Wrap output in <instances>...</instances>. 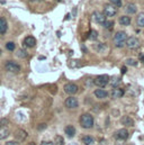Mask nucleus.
Masks as SVG:
<instances>
[{"instance_id": "f257e3e1", "label": "nucleus", "mask_w": 144, "mask_h": 145, "mask_svg": "<svg viewBox=\"0 0 144 145\" xmlns=\"http://www.w3.org/2000/svg\"><path fill=\"white\" fill-rule=\"evenodd\" d=\"M94 123H95L94 117L90 114L81 115V117H80V125H81V127H83L86 129H89V128H91L94 126Z\"/></svg>"}, {"instance_id": "f03ea898", "label": "nucleus", "mask_w": 144, "mask_h": 145, "mask_svg": "<svg viewBox=\"0 0 144 145\" xmlns=\"http://www.w3.org/2000/svg\"><path fill=\"white\" fill-rule=\"evenodd\" d=\"M126 38L127 35L125 32H117L115 35H114V44L116 47H123L126 43Z\"/></svg>"}, {"instance_id": "7ed1b4c3", "label": "nucleus", "mask_w": 144, "mask_h": 145, "mask_svg": "<svg viewBox=\"0 0 144 145\" xmlns=\"http://www.w3.org/2000/svg\"><path fill=\"white\" fill-rule=\"evenodd\" d=\"M109 80H110V78L107 74H101V75H98L94 79V84H96L99 88H104L109 83Z\"/></svg>"}, {"instance_id": "20e7f679", "label": "nucleus", "mask_w": 144, "mask_h": 145, "mask_svg": "<svg viewBox=\"0 0 144 145\" xmlns=\"http://www.w3.org/2000/svg\"><path fill=\"white\" fill-rule=\"evenodd\" d=\"M5 69L10 73H19L20 71V65L14 61H7L5 63Z\"/></svg>"}, {"instance_id": "39448f33", "label": "nucleus", "mask_w": 144, "mask_h": 145, "mask_svg": "<svg viewBox=\"0 0 144 145\" xmlns=\"http://www.w3.org/2000/svg\"><path fill=\"white\" fill-rule=\"evenodd\" d=\"M116 12H117V8L114 5L107 3V5L104 6V15L106 17H113V16L116 15Z\"/></svg>"}, {"instance_id": "423d86ee", "label": "nucleus", "mask_w": 144, "mask_h": 145, "mask_svg": "<svg viewBox=\"0 0 144 145\" xmlns=\"http://www.w3.org/2000/svg\"><path fill=\"white\" fill-rule=\"evenodd\" d=\"M91 19L97 23V24H104L106 22V16L104 15V12H99V11H95L92 15H91Z\"/></svg>"}, {"instance_id": "0eeeda50", "label": "nucleus", "mask_w": 144, "mask_h": 145, "mask_svg": "<svg viewBox=\"0 0 144 145\" xmlns=\"http://www.w3.org/2000/svg\"><path fill=\"white\" fill-rule=\"evenodd\" d=\"M126 46L128 47V48H131V50H134V48H137V47H140V40H139V38H136V37L132 36V37H128L127 39H126Z\"/></svg>"}, {"instance_id": "6e6552de", "label": "nucleus", "mask_w": 144, "mask_h": 145, "mask_svg": "<svg viewBox=\"0 0 144 145\" xmlns=\"http://www.w3.org/2000/svg\"><path fill=\"white\" fill-rule=\"evenodd\" d=\"M64 105H65V107H67V108L74 109L79 106V103H78V99H77V98H74V97H72L71 96V97H69V98H67V99H65Z\"/></svg>"}, {"instance_id": "1a4fd4ad", "label": "nucleus", "mask_w": 144, "mask_h": 145, "mask_svg": "<svg viewBox=\"0 0 144 145\" xmlns=\"http://www.w3.org/2000/svg\"><path fill=\"white\" fill-rule=\"evenodd\" d=\"M78 89L79 88H78V86L75 83H67L64 86V92L68 93V95H71V96L78 92Z\"/></svg>"}, {"instance_id": "9d476101", "label": "nucleus", "mask_w": 144, "mask_h": 145, "mask_svg": "<svg viewBox=\"0 0 144 145\" xmlns=\"http://www.w3.org/2000/svg\"><path fill=\"white\" fill-rule=\"evenodd\" d=\"M27 135H28L27 132L24 131V129H17V131L15 132V134H14L15 138H16L18 142H23V141H25L26 137H27Z\"/></svg>"}, {"instance_id": "9b49d317", "label": "nucleus", "mask_w": 144, "mask_h": 145, "mask_svg": "<svg viewBox=\"0 0 144 145\" xmlns=\"http://www.w3.org/2000/svg\"><path fill=\"white\" fill-rule=\"evenodd\" d=\"M115 137L117 140H126L128 137V132L126 128H120L115 133Z\"/></svg>"}, {"instance_id": "f8f14e48", "label": "nucleus", "mask_w": 144, "mask_h": 145, "mask_svg": "<svg viewBox=\"0 0 144 145\" xmlns=\"http://www.w3.org/2000/svg\"><path fill=\"white\" fill-rule=\"evenodd\" d=\"M124 96V90L120 89V88H114L113 91H111V98L113 99H118V98H122Z\"/></svg>"}, {"instance_id": "ddd939ff", "label": "nucleus", "mask_w": 144, "mask_h": 145, "mask_svg": "<svg viewBox=\"0 0 144 145\" xmlns=\"http://www.w3.org/2000/svg\"><path fill=\"white\" fill-rule=\"evenodd\" d=\"M120 123H122V125L127 126V127H133L134 126V120L131 117H128V116H124L120 119Z\"/></svg>"}, {"instance_id": "4468645a", "label": "nucleus", "mask_w": 144, "mask_h": 145, "mask_svg": "<svg viewBox=\"0 0 144 145\" xmlns=\"http://www.w3.org/2000/svg\"><path fill=\"white\" fill-rule=\"evenodd\" d=\"M24 45L27 47H34L36 45V39L34 36H27L24 39Z\"/></svg>"}, {"instance_id": "2eb2a0df", "label": "nucleus", "mask_w": 144, "mask_h": 145, "mask_svg": "<svg viewBox=\"0 0 144 145\" xmlns=\"http://www.w3.org/2000/svg\"><path fill=\"white\" fill-rule=\"evenodd\" d=\"M136 10H137V7H136V5L133 3V2H128V3L126 5V7H125V11H126L127 14H130V15L135 14Z\"/></svg>"}, {"instance_id": "dca6fc26", "label": "nucleus", "mask_w": 144, "mask_h": 145, "mask_svg": "<svg viewBox=\"0 0 144 145\" xmlns=\"http://www.w3.org/2000/svg\"><path fill=\"white\" fill-rule=\"evenodd\" d=\"M7 28H8L7 19L5 17H0V35L5 34L7 32Z\"/></svg>"}, {"instance_id": "f3484780", "label": "nucleus", "mask_w": 144, "mask_h": 145, "mask_svg": "<svg viewBox=\"0 0 144 145\" xmlns=\"http://www.w3.org/2000/svg\"><path fill=\"white\" fill-rule=\"evenodd\" d=\"M9 135H10V131H9V128H8L7 126L0 127V140H5V138H7Z\"/></svg>"}, {"instance_id": "a211bd4d", "label": "nucleus", "mask_w": 144, "mask_h": 145, "mask_svg": "<svg viewBox=\"0 0 144 145\" xmlns=\"http://www.w3.org/2000/svg\"><path fill=\"white\" fill-rule=\"evenodd\" d=\"M95 96L99 99H104L108 96V92L104 89H97V90H95Z\"/></svg>"}, {"instance_id": "6ab92c4d", "label": "nucleus", "mask_w": 144, "mask_h": 145, "mask_svg": "<svg viewBox=\"0 0 144 145\" xmlns=\"http://www.w3.org/2000/svg\"><path fill=\"white\" fill-rule=\"evenodd\" d=\"M64 132L65 134L68 135V137H73L75 135V128L72 126V125H68L65 128H64Z\"/></svg>"}, {"instance_id": "aec40b11", "label": "nucleus", "mask_w": 144, "mask_h": 145, "mask_svg": "<svg viewBox=\"0 0 144 145\" xmlns=\"http://www.w3.org/2000/svg\"><path fill=\"white\" fill-rule=\"evenodd\" d=\"M118 22H119V24H120L122 26H128V25L131 24V18H130L128 16H122Z\"/></svg>"}, {"instance_id": "412c9836", "label": "nucleus", "mask_w": 144, "mask_h": 145, "mask_svg": "<svg viewBox=\"0 0 144 145\" xmlns=\"http://www.w3.org/2000/svg\"><path fill=\"white\" fill-rule=\"evenodd\" d=\"M109 83H110V86H111V87H114V88H117V87H118V84L120 83V78L115 75V76L110 78V80H109Z\"/></svg>"}, {"instance_id": "4be33fe9", "label": "nucleus", "mask_w": 144, "mask_h": 145, "mask_svg": "<svg viewBox=\"0 0 144 145\" xmlns=\"http://www.w3.org/2000/svg\"><path fill=\"white\" fill-rule=\"evenodd\" d=\"M82 142H83V144L84 145H92L94 143H95V140H94V137H92V136L87 135V136H83Z\"/></svg>"}, {"instance_id": "5701e85b", "label": "nucleus", "mask_w": 144, "mask_h": 145, "mask_svg": "<svg viewBox=\"0 0 144 145\" xmlns=\"http://www.w3.org/2000/svg\"><path fill=\"white\" fill-rule=\"evenodd\" d=\"M136 24L140 27H144V12H141L136 17Z\"/></svg>"}, {"instance_id": "b1692460", "label": "nucleus", "mask_w": 144, "mask_h": 145, "mask_svg": "<svg viewBox=\"0 0 144 145\" xmlns=\"http://www.w3.org/2000/svg\"><path fill=\"white\" fill-rule=\"evenodd\" d=\"M64 144V138L61 136V135H56L54 137V141H53V145H63Z\"/></svg>"}, {"instance_id": "393cba45", "label": "nucleus", "mask_w": 144, "mask_h": 145, "mask_svg": "<svg viewBox=\"0 0 144 145\" xmlns=\"http://www.w3.org/2000/svg\"><path fill=\"white\" fill-rule=\"evenodd\" d=\"M88 38L91 39V40L97 39V38H98V32L95 31V29H91V31L89 32V34H88Z\"/></svg>"}, {"instance_id": "a878e982", "label": "nucleus", "mask_w": 144, "mask_h": 145, "mask_svg": "<svg viewBox=\"0 0 144 145\" xmlns=\"http://www.w3.org/2000/svg\"><path fill=\"white\" fill-rule=\"evenodd\" d=\"M125 64L126 65H132V67H136L137 65V61L134 60V59H127L125 61Z\"/></svg>"}, {"instance_id": "bb28decb", "label": "nucleus", "mask_w": 144, "mask_h": 145, "mask_svg": "<svg viewBox=\"0 0 144 145\" xmlns=\"http://www.w3.org/2000/svg\"><path fill=\"white\" fill-rule=\"evenodd\" d=\"M15 47H16V45H15V43L14 42H8L7 44H6V48L8 50V51H14L15 50Z\"/></svg>"}, {"instance_id": "cd10ccee", "label": "nucleus", "mask_w": 144, "mask_h": 145, "mask_svg": "<svg viewBox=\"0 0 144 145\" xmlns=\"http://www.w3.org/2000/svg\"><path fill=\"white\" fill-rule=\"evenodd\" d=\"M17 56H18V57H26V56H27V52H26L25 50L20 48V50H18V52H17Z\"/></svg>"}, {"instance_id": "c85d7f7f", "label": "nucleus", "mask_w": 144, "mask_h": 145, "mask_svg": "<svg viewBox=\"0 0 144 145\" xmlns=\"http://www.w3.org/2000/svg\"><path fill=\"white\" fill-rule=\"evenodd\" d=\"M103 25H104V27H105V28L110 29V28L113 27V25H114V22H113V20H107V19H106V22H105Z\"/></svg>"}, {"instance_id": "c756f323", "label": "nucleus", "mask_w": 144, "mask_h": 145, "mask_svg": "<svg viewBox=\"0 0 144 145\" xmlns=\"http://www.w3.org/2000/svg\"><path fill=\"white\" fill-rule=\"evenodd\" d=\"M8 123H9V120H8L7 118H2V119L0 120V127H5V126H7Z\"/></svg>"}, {"instance_id": "7c9ffc66", "label": "nucleus", "mask_w": 144, "mask_h": 145, "mask_svg": "<svg viewBox=\"0 0 144 145\" xmlns=\"http://www.w3.org/2000/svg\"><path fill=\"white\" fill-rule=\"evenodd\" d=\"M110 2H111V5H114L115 7L117 6V7H120L122 6V0H109Z\"/></svg>"}, {"instance_id": "2f4dec72", "label": "nucleus", "mask_w": 144, "mask_h": 145, "mask_svg": "<svg viewBox=\"0 0 144 145\" xmlns=\"http://www.w3.org/2000/svg\"><path fill=\"white\" fill-rule=\"evenodd\" d=\"M6 145H19V143L17 141H9L6 143Z\"/></svg>"}, {"instance_id": "473e14b6", "label": "nucleus", "mask_w": 144, "mask_h": 145, "mask_svg": "<svg viewBox=\"0 0 144 145\" xmlns=\"http://www.w3.org/2000/svg\"><path fill=\"white\" fill-rule=\"evenodd\" d=\"M45 127H46V124H39V126H38L37 128L41 131V129H43V128H45Z\"/></svg>"}, {"instance_id": "72a5a7b5", "label": "nucleus", "mask_w": 144, "mask_h": 145, "mask_svg": "<svg viewBox=\"0 0 144 145\" xmlns=\"http://www.w3.org/2000/svg\"><path fill=\"white\" fill-rule=\"evenodd\" d=\"M41 145H53V143H50V142H43Z\"/></svg>"}, {"instance_id": "f704fd0d", "label": "nucleus", "mask_w": 144, "mask_h": 145, "mask_svg": "<svg viewBox=\"0 0 144 145\" xmlns=\"http://www.w3.org/2000/svg\"><path fill=\"white\" fill-rule=\"evenodd\" d=\"M126 71H127V69H126V68H125V67H123V68H122V73H123V74H124V73L126 72Z\"/></svg>"}, {"instance_id": "c9c22d12", "label": "nucleus", "mask_w": 144, "mask_h": 145, "mask_svg": "<svg viewBox=\"0 0 144 145\" xmlns=\"http://www.w3.org/2000/svg\"><path fill=\"white\" fill-rule=\"evenodd\" d=\"M140 60H141V62H142V63H144V56L143 55H140Z\"/></svg>"}, {"instance_id": "e433bc0d", "label": "nucleus", "mask_w": 144, "mask_h": 145, "mask_svg": "<svg viewBox=\"0 0 144 145\" xmlns=\"http://www.w3.org/2000/svg\"><path fill=\"white\" fill-rule=\"evenodd\" d=\"M27 145H36L34 142H29V143H27Z\"/></svg>"}, {"instance_id": "4c0bfd02", "label": "nucleus", "mask_w": 144, "mask_h": 145, "mask_svg": "<svg viewBox=\"0 0 144 145\" xmlns=\"http://www.w3.org/2000/svg\"><path fill=\"white\" fill-rule=\"evenodd\" d=\"M0 55H1V50H0Z\"/></svg>"}, {"instance_id": "58836bf2", "label": "nucleus", "mask_w": 144, "mask_h": 145, "mask_svg": "<svg viewBox=\"0 0 144 145\" xmlns=\"http://www.w3.org/2000/svg\"><path fill=\"white\" fill-rule=\"evenodd\" d=\"M130 145H134V144H130Z\"/></svg>"}]
</instances>
